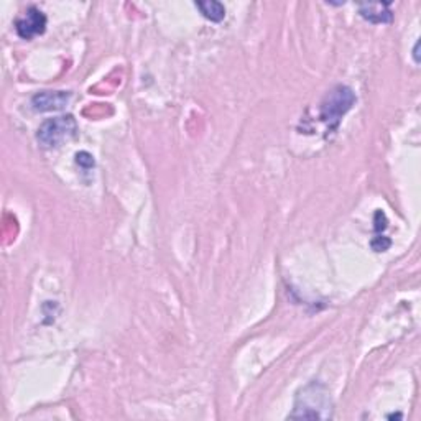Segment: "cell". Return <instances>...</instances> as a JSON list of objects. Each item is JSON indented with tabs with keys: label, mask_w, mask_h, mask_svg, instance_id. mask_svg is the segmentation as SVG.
<instances>
[{
	"label": "cell",
	"mask_w": 421,
	"mask_h": 421,
	"mask_svg": "<svg viewBox=\"0 0 421 421\" xmlns=\"http://www.w3.org/2000/svg\"><path fill=\"white\" fill-rule=\"evenodd\" d=\"M331 397L328 390L321 384L311 382L298 393L295 402V411L289 415V418H331Z\"/></svg>",
	"instance_id": "1"
},
{
	"label": "cell",
	"mask_w": 421,
	"mask_h": 421,
	"mask_svg": "<svg viewBox=\"0 0 421 421\" xmlns=\"http://www.w3.org/2000/svg\"><path fill=\"white\" fill-rule=\"evenodd\" d=\"M355 104V94L349 86H336L324 96L321 107H319V118L328 125V130H336L339 127L342 117L348 114Z\"/></svg>",
	"instance_id": "2"
},
{
	"label": "cell",
	"mask_w": 421,
	"mask_h": 421,
	"mask_svg": "<svg viewBox=\"0 0 421 421\" xmlns=\"http://www.w3.org/2000/svg\"><path fill=\"white\" fill-rule=\"evenodd\" d=\"M78 122L73 116H60L48 118L39 125L37 140L45 148L60 147L63 142L74 138L78 135Z\"/></svg>",
	"instance_id": "3"
},
{
	"label": "cell",
	"mask_w": 421,
	"mask_h": 421,
	"mask_svg": "<svg viewBox=\"0 0 421 421\" xmlns=\"http://www.w3.org/2000/svg\"><path fill=\"white\" fill-rule=\"evenodd\" d=\"M17 35L24 39H32L38 35H43L46 30V17L39 8L28 7L24 15L15 21Z\"/></svg>",
	"instance_id": "4"
},
{
	"label": "cell",
	"mask_w": 421,
	"mask_h": 421,
	"mask_svg": "<svg viewBox=\"0 0 421 421\" xmlns=\"http://www.w3.org/2000/svg\"><path fill=\"white\" fill-rule=\"evenodd\" d=\"M71 100L69 91H42L32 98V107L37 112L61 111Z\"/></svg>",
	"instance_id": "5"
},
{
	"label": "cell",
	"mask_w": 421,
	"mask_h": 421,
	"mask_svg": "<svg viewBox=\"0 0 421 421\" xmlns=\"http://www.w3.org/2000/svg\"><path fill=\"white\" fill-rule=\"evenodd\" d=\"M392 3H361L359 6V13L362 19H366L370 24H390L393 19V13L390 10Z\"/></svg>",
	"instance_id": "6"
},
{
	"label": "cell",
	"mask_w": 421,
	"mask_h": 421,
	"mask_svg": "<svg viewBox=\"0 0 421 421\" xmlns=\"http://www.w3.org/2000/svg\"><path fill=\"white\" fill-rule=\"evenodd\" d=\"M196 8L201 12L204 19H208L214 24H219L226 19V7L217 0H208V2H196Z\"/></svg>",
	"instance_id": "7"
},
{
	"label": "cell",
	"mask_w": 421,
	"mask_h": 421,
	"mask_svg": "<svg viewBox=\"0 0 421 421\" xmlns=\"http://www.w3.org/2000/svg\"><path fill=\"white\" fill-rule=\"evenodd\" d=\"M76 163L79 166H82L84 170H89L94 166V156L87 152H79L76 153Z\"/></svg>",
	"instance_id": "8"
},
{
	"label": "cell",
	"mask_w": 421,
	"mask_h": 421,
	"mask_svg": "<svg viewBox=\"0 0 421 421\" xmlns=\"http://www.w3.org/2000/svg\"><path fill=\"white\" fill-rule=\"evenodd\" d=\"M390 244H392L390 242V239H387V237H384V235L374 237V240L370 242L372 249H374L375 252H385V250L390 247Z\"/></svg>",
	"instance_id": "9"
},
{
	"label": "cell",
	"mask_w": 421,
	"mask_h": 421,
	"mask_svg": "<svg viewBox=\"0 0 421 421\" xmlns=\"http://www.w3.org/2000/svg\"><path fill=\"white\" fill-rule=\"evenodd\" d=\"M385 227H387V217H385V214L382 213V210H377L375 213V231H385Z\"/></svg>",
	"instance_id": "10"
},
{
	"label": "cell",
	"mask_w": 421,
	"mask_h": 421,
	"mask_svg": "<svg viewBox=\"0 0 421 421\" xmlns=\"http://www.w3.org/2000/svg\"><path fill=\"white\" fill-rule=\"evenodd\" d=\"M418 46H420V43H416V45H415V50H413V56H415V61H416V63H418Z\"/></svg>",
	"instance_id": "11"
}]
</instances>
